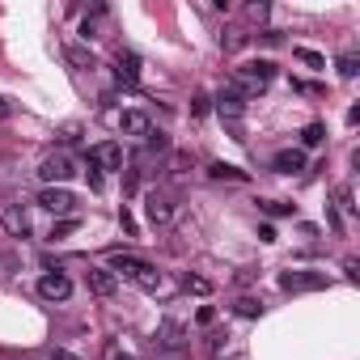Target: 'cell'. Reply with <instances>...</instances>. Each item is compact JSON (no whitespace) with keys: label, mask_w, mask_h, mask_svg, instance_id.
<instances>
[{"label":"cell","mask_w":360,"mask_h":360,"mask_svg":"<svg viewBox=\"0 0 360 360\" xmlns=\"http://www.w3.org/2000/svg\"><path fill=\"white\" fill-rule=\"evenodd\" d=\"M144 216H149V225H170L174 220V204L166 200V195H149V200H144Z\"/></svg>","instance_id":"9c48e42d"},{"label":"cell","mask_w":360,"mask_h":360,"mask_svg":"<svg viewBox=\"0 0 360 360\" xmlns=\"http://www.w3.org/2000/svg\"><path fill=\"white\" fill-rule=\"evenodd\" d=\"M182 288L195 292V297H208V292H212V284H208L204 276H182Z\"/></svg>","instance_id":"7402d4cb"},{"label":"cell","mask_w":360,"mask_h":360,"mask_svg":"<svg viewBox=\"0 0 360 360\" xmlns=\"http://www.w3.org/2000/svg\"><path fill=\"white\" fill-rule=\"evenodd\" d=\"M191 115H195V119H200V115H208V97H204V93L191 102Z\"/></svg>","instance_id":"4316f807"},{"label":"cell","mask_w":360,"mask_h":360,"mask_svg":"<svg viewBox=\"0 0 360 360\" xmlns=\"http://www.w3.org/2000/svg\"><path fill=\"white\" fill-rule=\"evenodd\" d=\"M272 77H276V64L272 59H250V64H242V68L234 73V89L242 97H254V93H263L272 85Z\"/></svg>","instance_id":"6da1fadb"},{"label":"cell","mask_w":360,"mask_h":360,"mask_svg":"<svg viewBox=\"0 0 360 360\" xmlns=\"http://www.w3.org/2000/svg\"><path fill=\"white\" fill-rule=\"evenodd\" d=\"M161 348H166V352H182V326L174 318L161 322Z\"/></svg>","instance_id":"9a60e30c"},{"label":"cell","mask_w":360,"mask_h":360,"mask_svg":"<svg viewBox=\"0 0 360 360\" xmlns=\"http://www.w3.org/2000/svg\"><path fill=\"white\" fill-rule=\"evenodd\" d=\"M263 208H267L272 216H292V208H288V204H276V200H272V204H263Z\"/></svg>","instance_id":"f1b7e54d"},{"label":"cell","mask_w":360,"mask_h":360,"mask_svg":"<svg viewBox=\"0 0 360 360\" xmlns=\"http://www.w3.org/2000/svg\"><path fill=\"white\" fill-rule=\"evenodd\" d=\"M0 119H9V102H5V97H0Z\"/></svg>","instance_id":"4dcf8cb0"},{"label":"cell","mask_w":360,"mask_h":360,"mask_svg":"<svg viewBox=\"0 0 360 360\" xmlns=\"http://www.w3.org/2000/svg\"><path fill=\"white\" fill-rule=\"evenodd\" d=\"M73 234H77V216H68V220H59V225L51 229V238H55V242H59V238H73Z\"/></svg>","instance_id":"603a6c76"},{"label":"cell","mask_w":360,"mask_h":360,"mask_svg":"<svg viewBox=\"0 0 360 360\" xmlns=\"http://www.w3.org/2000/svg\"><path fill=\"white\" fill-rule=\"evenodd\" d=\"M216 111H220L225 119H242V111H246V97L234 89V81H229V85L216 93Z\"/></svg>","instance_id":"52a82bcc"},{"label":"cell","mask_w":360,"mask_h":360,"mask_svg":"<svg viewBox=\"0 0 360 360\" xmlns=\"http://www.w3.org/2000/svg\"><path fill=\"white\" fill-rule=\"evenodd\" d=\"M272 166H276V174H301L305 170V153L301 149H280L272 157Z\"/></svg>","instance_id":"8fae6325"},{"label":"cell","mask_w":360,"mask_h":360,"mask_svg":"<svg viewBox=\"0 0 360 360\" xmlns=\"http://www.w3.org/2000/svg\"><path fill=\"white\" fill-rule=\"evenodd\" d=\"M0 220H5V234H9V238H26V234H30V216H26L17 204L5 208V216H0Z\"/></svg>","instance_id":"5bb4252c"},{"label":"cell","mask_w":360,"mask_h":360,"mask_svg":"<svg viewBox=\"0 0 360 360\" xmlns=\"http://www.w3.org/2000/svg\"><path fill=\"white\" fill-rule=\"evenodd\" d=\"M39 297H43V301H68V297H73V280L64 276V272H47V276L39 280Z\"/></svg>","instance_id":"5b68a950"},{"label":"cell","mask_w":360,"mask_h":360,"mask_svg":"<svg viewBox=\"0 0 360 360\" xmlns=\"http://www.w3.org/2000/svg\"><path fill=\"white\" fill-rule=\"evenodd\" d=\"M119 280L106 272V267H89V292H97V297H115Z\"/></svg>","instance_id":"4fadbf2b"},{"label":"cell","mask_w":360,"mask_h":360,"mask_svg":"<svg viewBox=\"0 0 360 360\" xmlns=\"http://www.w3.org/2000/svg\"><path fill=\"white\" fill-rule=\"evenodd\" d=\"M64 55H68V64H73V68H81V73H89V68H93V51H89V47H81V43H73Z\"/></svg>","instance_id":"e0dca14e"},{"label":"cell","mask_w":360,"mask_h":360,"mask_svg":"<svg viewBox=\"0 0 360 360\" xmlns=\"http://www.w3.org/2000/svg\"><path fill=\"white\" fill-rule=\"evenodd\" d=\"M280 288L284 292H322L326 276L322 272H280Z\"/></svg>","instance_id":"277c9868"},{"label":"cell","mask_w":360,"mask_h":360,"mask_svg":"<svg viewBox=\"0 0 360 360\" xmlns=\"http://www.w3.org/2000/svg\"><path fill=\"white\" fill-rule=\"evenodd\" d=\"M292 55H297L305 68H326V55H318V51H310V47H292Z\"/></svg>","instance_id":"ffe728a7"},{"label":"cell","mask_w":360,"mask_h":360,"mask_svg":"<svg viewBox=\"0 0 360 360\" xmlns=\"http://www.w3.org/2000/svg\"><path fill=\"white\" fill-rule=\"evenodd\" d=\"M119 127H123V136H140V140L153 132V123H149L144 111H123V115H119Z\"/></svg>","instance_id":"7c38bea8"},{"label":"cell","mask_w":360,"mask_h":360,"mask_svg":"<svg viewBox=\"0 0 360 360\" xmlns=\"http://www.w3.org/2000/svg\"><path fill=\"white\" fill-rule=\"evenodd\" d=\"M115 77H119L123 85H136V81H140V55H136V51H119V55H115Z\"/></svg>","instance_id":"30bf717a"},{"label":"cell","mask_w":360,"mask_h":360,"mask_svg":"<svg viewBox=\"0 0 360 360\" xmlns=\"http://www.w3.org/2000/svg\"><path fill=\"white\" fill-rule=\"evenodd\" d=\"M89 166L123 170V149H119V144H93V149H89Z\"/></svg>","instance_id":"ba28073f"},{"label":"cell","mask_w":360,"mask_h":360,"mask_svg":"<svg viewBox=\"0 0 360 360\" xmlns=\"http://www.w3.org/2000/svg\"><path fill=\"white\" fill-rule=\"evenodd\" d=\"M267 13H272L267 5H250V9H246V17H250V21H267Z\"/></svg>","instance_id":"484cf974"},{"label":"cell","mask_w":360,"mask_h":360,"mask_svg":"<svg viewBox=\"0 0 360 360\" xmlns=\"http://www.w3.org/2000/svg\"><path fill=\"white\" fill-rule=\"evenodd\" d=\"M136 284H140L144 292H161V288H166V276H161L157 267H144V272L136 276Z\"/></svg>","instance_id":"ac0fdd59"},{"label":"cell","mask_w":360,"mask_h":360,"mask_svg":"<svg viewBox=\"0 0 360 360\" xmlns=\"http://www.w3.org/2000/svg\"><path fill=\"white\" fill-rule=\"evenodd\" d=\"M39 204H43L51 216H64V220H68V216L77 212V195H73L68 187H43V191H39Z\"/></svg>","instance_id":"3957f363"},{"label":"cell","mask_w":360,"mask_h":360,"mask_svg":"<svg viewBox=\"0 0 360 360\" xmlns=\"http://www.w3.org/2000/svg\"><path fill=\"white\" fill-rule=\"evenodd\" d=\"M73 174H77V161L68 153H51V157H43V166H39L43 187H64Z\"/></svg>","instance_id":"7a4b0ae2"},{"label":"cell","mask_w":360,"mask_h":360,"mask_svg":"<svg viewBox=\"0 0 360 360\" xmlns=\"http://www.w3.org/2000/svg\"><path fill=\"white\" fill-rule=\"evenodd\" d=\"M51 360H77V356H68V352H51Z\"/></svg>","instance_id":"f546056e"},{"label":"cell","mask_w":360,"mask_h":360,"mask_svg":"<svg viewBox=\"0 0 360 360\" xmlns=\"http://www.w3.org/2000/svg\"><path fill=\"white\" fill-rule=\"evenodd\" d=\"M208 178H229V182H246L250 174H246V170H238V166H225V161H212V166H208Z\"/></svg>","instance_id":"2e32d148"},{"label":"cell","mask_w":360,"mask_h":360,"mask_svg":"<svg viewBox=\"0 0 360 360\" xmlns=\"http://www.w3.org/2000/svg\"><path fill=\"white\" fill-rule=\"evenodd\" d=\"M356 64H360V59H356V55H352V51H348V55H343V59H339V77H343V81H352V77H356V73H360V68H356Z\"/></svg>","instance_id":"cb8c5ba5"},{"label":"cell","mask_w":360,"mask_h":360,"mask_svg":"<svg viewBox=\"0 0 360 360\" xmlns=\"http://www.w3.org/2000/svg\"><path fill=\"white\" fill-rule=\"evenodd\" d=\"M242 318H263V301L258 297H238V305H234Z\"/></svg>","instance_id":"d6986e66"},{"label":"cell","mask_w":360,"mask_h":360,"mask_svg":"<svg viewBox=\"0 0 360 360\" xmlns=\"http://www.w3.org/2000/svg\"><path fill=\"white\" fill-rule=\"evenodd\" d=\"M106 360H136V356L127 352L123 343H106Z\"/></svg>","instance_id":"d4e9b609"},{"label":"cell","mask_w":360,"mask_h":360,"mask_svg":"<svg viewBox=\"0 0 360 360\" xmlns=\"http://www.w3.org/2000/svg\"><path fill=\"white\" fill-rule=\"evenodd\" d=\"M144 267H149V263H144V258H136V254H123V250L106 258V272H111L115 280H119V276H123V280H136V276H140Z\"/></svg>","instance_id":"8992f818"},{"label":"cell","mask_w":360,"mask_h":360,"mask_svg":"<svg viewBox=\"0 0 360 360\" xmlns=\"http://www.w3.org/2000/svg\"><path fill=\"white\" fill-rule=\"evenodd\" d=\"M322 140H326V127H322V123H310L305 132H301V144H305V149H318Z\"/></svg>","instance_id":"44dd1931"},{"label":"cell","mask_w":360,"mask_h":360,"mask_svg":"<svg viewBox=\"0 0 360 360\" xmlns=\"http://www.w3.org/2000/svg\"><path fill=\"white\" fill-rule=\"evenodd\" d=\"M212 318H216L212 305H200V314H195V322H200V326H212Z\"/></svg>","instance_id":"83f0119b"}]
</instances>
